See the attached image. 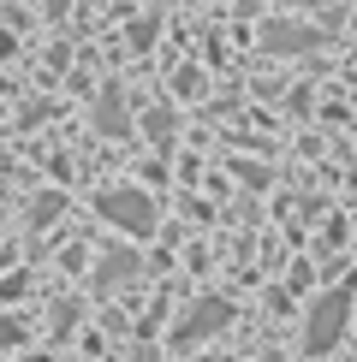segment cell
I'll return each instance as SVG.
<instances>
[{
	"mask_svg": "<svg viewBox=\"0 0 357 362\" xmlns=\"http://www.w3.org/2000/svg\"><path fill=\"white\" fill-rule=\"evenodd\" d=\"M346 321H351V291L346 285L339 291H322L310 303V315H304V356H327L339 344V333H346Z\"/></svg>",
	"mask_w": 357,
	"mask_h": 362,
	"instance_id": "6da1fadb",
	"label": "cell"
},
{
	"mask_svg": "<svg viewBox=\"0 0 357 362\" xmlns=\"http://www.w3.org/2000/svg\"><path fill=\"white\" fill-rule=\"evenodd\" d=\"M96 214L108 226H119V232H131V238H149L155 220H161V208L149 202V190H137V185H113V190H101Z\"/></svg>",
	"mask_w": 357,
	"mask_h": 362,
	"instance_id": "7a4b0ae2",
	"label": "cell"
},
{
	"mask_svg": "<svg viewBox=\"0 0 357 362\" xmlns=\"http://www.w3.org/2000/svg\"><path fill=\"white\" fill-rule=\"evenodd\" d=\"M220 327H232V303L208 291V297H197V303H191L185 321L173 327V344H197V339H208V333H220Z\"/></svg>",
	"mask_w": 357,
	"mask_h": 362,
	"instance_id": "3957f363",
	"label": "cell"
},
{
	"mask_svg": "<svg viewBox=\"0 0 357 362\" xmlns=\"http://www.w3.org/2000/svg\"><path fill=\"white\" fill-rule=\"evenodd\" d=\"M131 274H137V250H108L89 279H96V291H108V285H125Z\"/></svg>",
	"mask_w": 357,
	"mask_h": 362,
	"instance_id": "277c9868",
	"label": "cell"
},
{
	"mask_svg": "<svg viewBox=\"0 0 357 362\" xmlns=\"http://www.w3.org/2000/svg\"><path fill=\"white\" fill-rule=\"evenodd\" d=\"M96 125H101V131H125V101L108 95V101H101V113H96Z\"/></svg>",
	"mask_w": 357,
	"mask_h": 362,
	"instance_id": "5b68a950",
	"label": "cell"
},
{
	"mask_svg": "<svg viewBox=\"0 0 357 362\" xmlns=\"http://www.w3.org/2000/svg\"><path fill=\"white\" fill-rule=\"evenodd\" d=\"M12 344H24V321H12V315H0V351H12Z\"/></svg>",
	"mask_w": 357,
	"mask_h": 362,
	"instance_id": "8992f818",
	"label": "cell"
},
{
	"mask_svg": "<svg viewBox=\"0 0 357 362\" xmlns=\"http://www.w3.org/2000/svg\"><path fill=\"white\" fill-rule=\"evenodd\" d=\"M60 214V196H36V208H30V226H48Z\"/></svg>",
	"mask_w": 357,
	"mask_h": 362,
	"instance_id": "52a82bcc",
	"label": "cell"
}]
</instances>
